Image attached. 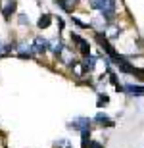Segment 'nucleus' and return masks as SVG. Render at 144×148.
<instances>
[{"label": "nucleus", "instance_id": "obj_1", "mask_svg": "<svg viewBox=\"0 0 144 148\" xmlns=\"http://www.w3.org/2000/svg\"><path fill=\"white\" fill-rule=\"evenodd\" d=\"M100 14H102V17H104L108 23H113V19H115V14H117V4H115V0H106V2H104V8L100 10Z\"/></svg>", "mask_w": 144, "mask_h": 148}, {"label": "nucleus", "instance_id": "obj_2", "mask_svg": "<svg viewBox=\"0 0 144 148\" xmlns=\"http://www.w3.org/2000/svg\"><path fill=\"white\" fill-rule=\"evenodd\" d=\"M71 40L77 44V50L83 56H90V44H89V40H87V38L79 37L77 33H71Z\"/></svg>", "mask_w": 144, "mask_h": 148}, {"label": "nucleus", "instance_id": "obj_3", "mask_svg": "<svg viewBox=\"0 0 144 148\" xmlns=\"http://www.w3.org/2000/svg\"><path fill=\"white\" fill-rule=\"evenodd\" d=\"M123 92L127 96H144V85L127 83V85H123Z\"/></svg>", "mask_w": 144, "mask_h": 148}, {"label": "nucleus", "instance_id": "obj_4", "mask_svg": "<svg viewBox=\"0 0 144 148\" xmlns=\"http://www.w3.org/2000/svg\"><path fill=\"white\" fill-rule=\"evenodd\" d=\"M87 127H90V119L89 117H75L73 121H69V129H75V131H83V129H87Z\"/></svg>", "mask_w": 144, "mask_h": 148}, {"label": "nucleus", "instance_id": "obj_5", "mask_svg": "<svg viewBox=\"0 0 144 148\" xmlns=\"http://www.w3.org/2000/svg\"><path fill=\"white\" fill-rule=\"evenodd\" d=\"M48 48H50V44H48V40H46V38L37 37V38L33 40V50H35V54H44Z\"/></svg>", "mask_w": 144, "mask_h": 148}, {"label": "nucleus", "instance_id": "obj_6", "mask_svg": "<svg viewBox=\"0 0 144 148\" xmlns=\"http://www.w3.org/2000/svg\"><path fill=\"white\" fill-rule=\"evenodd\" d=\"M16 10H17V2L16 0H8V2L2 6V17H4V19H10L12 14H16Z\"/></svg>", "mask_w": 144, "mask_h": 148}, {"label": "nucleus", "instance_id": "obj_7", "mask_svg": "<svg viewBox=\"0 0 144 148\" xmlns=\"http://www.w3.org/2000/svg\"><path fill=\"white\" fill-rule=\"evenodd\" d=\"M79 0H56V4L60 6L63 12H73V8L77 6Z\"/></svg>", "mask_w": 144, "mask_h": 148}, {"label": "nucleus", "instance_id": "obj_8", "mask_svg": "<svg viewBox=\"0 0 144 148\" xmlns=\"http://www.w3.org/2000/svg\"><path fill=\"white\" fill-rule=\"evenodd\" d=\"M94 64H96V58L94 56H85V60H83V71H92L94 69Z\"/></svg>", "mask_w": 144, "mask_h": 148}, {"label": "nucleus", "instance_id": "obj_9", "mask_svg": "<svg viewBox=\"0 0 144 148\" xmlns=\"http://www.w3.org/2000/svg\"><path fill=\"white\" fill-rule=\"evenodd\" d=\"M94 121L96 123H100V125H108V127H113V121L108 117L106 114H102V112H98L96 114V117H94Z\"/></svg>", "mask_w": 144, "mask_h": 148}, {"label": "nucleus", "instance_id": "obj_10", "mask_svg": "<svg viewBox=\"0 0 144 148\" xmlns=\"http://www.w3.org/2000/svg\"><path fill=\"white\" fill-rule=\"evenodd\" d=\"M50 23H52V16L50 14H42L40 19L37 21V25H39V29H46V27H50Z\"/></svg>", "mask_w": 144, "mask_h": 148}, {"label": "nucleus", "instance_id": "obj_11", "mask_svg": "<svg viewBox=\"0 0 144 148\" xmlns=\"http://www.w3.org/2000/svg\"><path fill=\"white\" fill-rule=\"evenodd\" d=\"M108 102H110L108 94H106V92H100V94H98V102H96V106H98V108H102V106H106Z\"/></svg>", "mask_w": 144, "mask_h": 148}, {"label": "nucleus", "instance_id": "obj_12", "mask_svg": "<svg viewBox=\"0 0 144 148\" xmlns=\"http://www.w3.org/2000/svg\"><path fill=\"white\" fill-rule=\"evenodd\" d=\"M54 148H71V144H69V140H56Z\"/></svg>", "mask_w": 144, "mask_h": 148}, {"label": "nucleus", "instance_id": "obj_13", "mask_svg": "<svg viewBox=\"0 0 144 148\" xmlns=\"http://www.w3.org/2000/svg\"><path fill=\"white\" fill-rule=\"evenodd\" d=\"M52 50H54V54H56V56H60L61 52H63V44H61V42H56Z\"/></svg>", "mask_w": 144, "mask_h": 148}, {"label": "nucleus", "instance_id": "obj_14", "mask_svg": "<svg viewBox=\"0 0 144 148\" xmlns=\"http://www.w3.org/2000/svg\"><path fill=\"white\" fill-rule=\"evenodd\" d=\"M19 23H21V25H29V17L25 16V14H21V16H19Z\"/></svg>", "mask_w": 144, "mask_h": 148}, {"label": "nucleus", "instance_id": "obj_15", "mask_svg": "<svg viewBox=\"0 0 144 148\" xmlns=\"http://www.w3.org/2000/svg\"><path fill=\"white\" fill-rule=\"evenodd\" d=\"M8 48H10V46H6V44L2 42V40H0V56H4L6 52H8Z\"/></svg>", "mask_w": 144, "mask_h": 148}, {"label": "nucleus", "instance_id": "obj_16", "mask_svg": "<svg viewBox=\"0 0 144 148\" xmlns=\"http://www.w3.org/2000/svg\"><path fill=\"white\" fill-rule=\"evenodd\" d=\"M89 148H104L100 143H94V140H90V144H89Z\"/></svg>", "mask_w": 144, "mask_h": 148}]
</instances>
